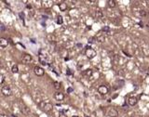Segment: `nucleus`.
<instances>
[{
	"mask_svg": "<svg viewBox=\"0 0 149 117\" xmlns=\"http://www.w3.org/2000/svg\"><path fill=\"white\" fill-rule=\"evenodd\" d=\"M109 30V28H107V27H105V28H103V31H108Z\"/></svg>",
	"mask_w": 149,
	"mask_h": 117,
	"instance_id": "nucleus-23",
	"label": "nucleus"
},
{
	"mask_svg": "<svg viewBox=\"0 0 149 117\" xmlns=\"http://www.w3.org/2000/svg\"><path fill=\"white\" fill-rule=\"evenodd\" d=\"M108 6L110 7V8H116V6H117V2L115 1V0H108Z\"/></svg>",
	"mask_w": 149,
	"mask_h": 117,
	"instance_id": "nucleus-12",
	"label": "nucleus"
},
{
	"mask_svg": "<svg viewBox=\"0 0 149 117\" xmlns=\"http://www.w3.org/2000/svg\"><path fill=\"white\" fill-rule=\"evenodd\" d=\"M11 72H12L13 73H18V72H19V67H18V65L14 64V65L11 67Z\"/></svg>",
	"mask_w": 149,
	"mask_h": 117,
	"instance_id": "nucleus-14",
	"label": "nucleus"
},
{
	"mask_svg": "<svg viewBox=\"0 0 149 117\" xmlns=\"http://www.w3.org/2000/svg\"><path fill=\"white\" fill-rule=\"evenodd\" d=\"M8 39H6V38H4V37H1V38H0V47L5 48V47H8Z\"/></svg>",
	"mask_w": 149,
	"mask_h": 117,
	"instance_id": "nucleus-10",
	"label": "nucleus"
},
{
	"mask_svg": "<svg viewBox=\"0 0 149 117\" xmlns=\"http://www.w3.org/2000/svg\"><path fill=\"white\" fill-rule=\"evenodd\" d=\"M148 71H149V67H148Z\"/></svg>",
	"mask_w": 149,
	"mask_h": 117,
	"instance_id": "nucleus-28",
	"label": "nucleus"
},
{
	"mask_svg": "<svg viewBox=\"0 0 149 117\" xmlns=\"http://www.w3.org/2000/svg\"><path fill=\"white\" fill-rule=\"evenodd\" d=\"M138 102V98L136 97H129L128 98V104L129 106H135Z\"/></svg>",
	"mask_w": 149,
	"mask_h": 117,
	"instance_id": "nucleus-6",
	"label": "nucleus"
},
{
	"mask_svg": "<svg viewBox=\"0 0 149 117\" xmlns=\"http://www.w3.org/2000/svg\"><path fill=\"white\" fill-rule=\"evenodd\" d=\"M97 40H98V42H101V43L104 42V36H102V35L97 36Z\"/></svg>",
	"mask_w": 149,
	"mask_h": 117,
	"instance_id": "nucleus-18",
	"label": "nucleus"
},
{
	"mask_svg": "<svg viewBox=\"0 0 149 117\" xmlns=\"http://www.w3.org/2000/svg\"><path fill=\"white\" fill-rule=\"evenodd\" d=\"M0 67H2V62L0 61Z\"/></svg>",
	"mask_w": 149,
	"mask_h": 117,
	"instance_id": "nucleus-27",
	"label": "nucleus"
},
{
	"mask_svg": "<svg viewBox=\"0 0 149 117\" xmlns=\"http://www.w3.org/2000/svg\"><path fill=\"white\" fill-rule=\"evenodd\" d=\"M32 60H33V57L30 54H25L24 58H23V61L24 63H30Z\"/></svg>",
	"mask_w": 149,
	"mask_h": 117,
	"instance_id": "nucleus-9",
	"label": "nucleus"
},
{
	"mask_svg": "<svg viewBox=\"0 0 149 117\" xmlns=\"http://www.w3.org/2000/svg\"><path fill=\"white\" fill-rule=\"evenodd\" d=\"M95 17H96L97 19H101V18L102 17V10H100V9H97V10H96V12H95Z\"/></svg>",
	"mask_w": 149,
	"mask_h": 117,
	"instance_id": "nucleus-15",
	"label": "nucleus"
},
{
	"mask_svg": "<svg viewBox=\"0 0 149 117\" xmlns=\"http://www.w3.org/2000/svg\"><path fill=\"white\" fill-rule=\"evenodd\" d=\"M27 8H32V6H31V5H27Z\"/></svg>",
	"mask_w": 149,
	"mask_h": 117,
	"instance_id": "nucleus-25",
	"label": "nucleus"
},
{
	"mask_svg": "<svg viewBox=\"0 0 149 117\" xmlns=\"http://www.w3.org/2000/svg\"><path fill=\"white\" fill-rule=\"evenodd\" d=\"M68 72H67V74H71V73H72V72H70V70H69V69H68Z\"/></svg>",
	"mask_w": 149,
	"mask_h": 117,
	"instance_id": "nucleus-24",
	"label": "nucleus"
},
{
	"mask_svg": "<svg viewBox=\"0 0 149 117\" xmlns=\"http://www.w3.org/2000/svg\"><path fill=\"white\" fill-rule=\"evenodd\" d=\"M57 23L58 24L63 23V19L62 16H58V17H57Z\"/></svg>",
	"mask_w": 149,
	"mask_h": 117,
	"instance_id": "nucleus-17",
	"label": "nucleus"
},
{
	"mask_svg": "<svg viewBox=\"0 0 149 117\" xmlns=\"http://www.w3.org/2000/svg\"><path fill=\"white\" fill-rule=\"evenodd\" d=\"M130 117H133V116H130Z\"/></svg>",
	"mask_w": 149,
	"mask_h": 117,
	"instance_id": "nucleus-29",
	"label": "nucleus"
},
{
	"mask_svg": "<svg viewBox=\"0 0 149 117\" xmlns=\"http://www.w3.org/2000/svg\"><path fill=\"white\" fill-rule=\"evenodd\" d=\"M146 11L145 10H144V9H142V10H140V15L142 16V17H145L146 16Z\"/></svg>",
	"mask_w": 149,
	"mask_h": 117,
	"instance_id": "nucleus-19",
	"label": "nucleus"
},
{
	"mask_svg": "<svg viewBox=\"0 0 149 117\" xmlns=\"http://www.w3.org/2000/svg\"><path fill=\"white\" fill-rule=\"evenodd\" d=\"M53 86H54V88L55 89H57V90H59V89H61V84L59 83V82H53Z\"/></svg>",
	"mask_w": 149,
	"mask_h": 117,
	"instance_id": "nucleus-16",
	"label": "nucleus"
},
{
	"mask_svg": "<svg viewBox=\"0 0 149 117\" xmlns=\"http://www.w3.org/2000/svg\"><path fill=\"white\" fill-rule=\"evenodd\" d=\"M1 92L5 97H9V96L12 95V90H11V88L8 86H4L1 88Z\"/></svg>",
	"mask_w": 149,
	"mask_h": 117,
	"instance_id": "nucleus-3",
	"label": "nucleus"
},
{
	"mask_svg": "<svg viewBox=\"0 0 149 117\" xmlns=\"http://www.w3.org/2000/svg\"><path fill=\"white\" fill-rule=\"evenodd\" d=\"M0 117H9L8 114H5V113H1L0 114Z\"/></svg>",
	"mask_w": 149,
	"mask_h": 117,
	"instance_id": "nucleus-21",
	"label": "nucleus"
},
{
	"mask_svg": "<svg viewBox=\"0 0 149 117\" xmlns=\"http://www.w3.org/2000/svg\"><path fill=\"white\" fill-rule=\"evenodd\" d=\"M108 91H109V88L106 86H104V85H102V86H100L98 87V92L101 95H106L108 93Z\"/></svg>",
	"mask_w": 149,
	"mask_h": 117,
	"instance_id": "nucleus-5",
	"label": "nucleus"
},
{
	"mask_svg": "<svg viewBox=\"0 0 149 117\" xmlns=\"http://www.w3.org/2000/svg\"><path fill=\"white\" fill-rule=\"evenodd\" d=\"M72 90H73V89H72V88H69V89H68V92H71V91H72Z\"/></svg>",
	"mask_w": 149,
	"mask_h": 117,
	"instance_id": "nucleus-26",
	"label": "nucleus"
},
{
	"mask_svg": "<svg viewBox=\"0 0 149 117\" xmlns=\"http://www.w3.org/2000/svg\"><path fill=\"white\" fill-rule=\"evenodd\" d=\"M108 116L110 117H118V112L114 109V108H111L109 111H108Z\"/></svg>",
	"mask_w": 149,
	"mask_h": 117,
	"instance_id": "nucleus-8",
	"label": "nucleus"
},
{
	"mask_svg": "<svg viewBox=\"0 0 149 117\" xmlns=\"http://www.w3.org/2000/svg\"><path fill=\"white\" fill-rule=\"evenodd\" d=\"M34 72L37 76H43L45 74V70L42 67H40V66H35L34 68Z\"/></svg>",
	"mask_w": 149,
	"mask_h": 117,
	"instance_id": "nucleus-4",
	"label": "nucleus"
},
{
	"mask_svg": "<svg viewBox=\"0 0 149 117\" xmlns=\"http://www.w3.org/2000/svg\"><path fill=\"white\" fill-rule=\"evenodd\" d=\"M92 73H93V71L91 70V69H88V70H86L84 72V75H86V76H88V77L91 76Z\"/></svg>",
	"mask_w": 149,
	"mask_h": 117,
	"instance_id": "nucleus-13",
	"label": "nucleus"
},
{
	"mask_svg": "<svg viewBox=\"0 0 149 117\" xmlns=\"http://www.w3.org/2000/svg\"><path fill=\"white\" fill-rule=\"evenodd\" d=\"M59 8L61 11H65L67 9V4L65 2H62L59 4Z\"/></svg>",
	"mask_w": 149,
	"mask_h": 117,
	"instance_id": "nucleus-11",
	"label": "nucleus"
},
{
	"mask_svg": "<svg viewBox=\"0 0 149 117\" xmlns=\"http://www.w3.org/2000/svg\"><path fill=\"white\" fill-rule=\"evenodd\" d=\"M85 55H86V57H87L89 60H91V59L95 58V56L97 55V53H96V51H95L93 48L88 47V48L86 49V51H85Z\"/></svg>",
	"mask_w": 149,
	"mask_h": 117,
	"instance_id": "nucleus-2",
	"label": "nucleus"
},
{
	"mask_svg": "<svg viewBox=\"0 0 149 117\" xmlns=\"http://www.w3.org/2000/svg\"><path fill=\"white\" fill-rule=\"evenodd\" d=\"M54 98L57 101H63L64 99V94L62 92H56L54 95Z\"/></svg>",
	"mask_w": 149,
	"mask_h": 117,
	"instance_id": "nucleus-7",
	"label": "nucleus"
},
{
	"mask_svg": "<svg viewBox=\"0 0 149 117\" xmlns=\"http://www.w3.org/2000/svg\"><path fill=\"white\" fill-rule=\"evenodd\" d=\"M40 108L44 111V112H46V113H50V111H52V108H53V106H52V104L50 103V102H44V101H42L40 104Z\"/></svg>",
	"mask_w": 149,
	"mask_h": 117,
	"instance_id": "nucleus-1",
	"label": "nucleus"
},
{
	"mask_svg": "<svg viewBox=\"0 0 149 117\" xmlns=\"http://www.w3.org/2000/svg\"><path fill=\"white\" fill-rule=\"evenodd\" d=\"M5 82V76L3 74H0V85H2Z\"/></svg>",
	"mask_w": 149,
	"mask_h": 117,
	"instance_id": "nucleus-20",
	"label": "nucleus"
},
{
	"mask_svg": "<svg viewBox=\"0 0 149 117\" xmlns=\"http://www.w3.org/2000/svg\"><path fill=\"white\" fill-rule=\"evenodd\" d=\"M59 117H68L66 114H64V113H61L60 115H59Z\"/></svg>",
	"mask_w": 149,
	"mask_h": 117,
	"instance_id": "nucleus-22",
	"label": "nucleus"
}]
</instances>
